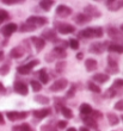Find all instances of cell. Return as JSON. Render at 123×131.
I'll return each mask as SVG.
<instances>
[{"mask_svg":"<svg viewBox=\"0 0 123 131\" xmlns=\"http://www.w3.org/2000/svg\"><path fill=\"white\" fill-rule=\"evenodd\" d=\"M54 4L55 1H53V0H42V1H40V7L44 11H49Z\"/></svg>","mask_w":123,"mask_h":131,"instance_id":"cell-30","label":"cell"},{"mask_svg":"<svg viewBox=\"0 0 123 131\" xmlns=\"http://www.w3.org/2000/svg\"><path fill=\"white\" fill-rule=\"evenodd\" d=\"M67 86H68V80L61 78V79L55 80L54 83L49 87V91L50 92H61V91H65Z\"/></svg>","mask_w":123,"mask_h":131,"instance_id":"cell-3","label":"cell"},{"mask_svg":"<svg viewBox=\"0 0 123 131\" xmlns=\"http://www.w3.org/2000/svg\"><path fill=\"white\" fill-rule=\"evenodd\" d=\"M38 78H40V82L47 85V83L49 82V75L47 74V69L42 68L41 70H40V73H38Z\"/></svg>","mask_w":123,"mask_h":131,"instance_id":"cell-27","label":"cell"},{"mask_svg":"<svg viewBox=\"0 0 123 131\" xmlns=\"http://www.w3.org/2000/svg\"><path fill=\"white\" fill-rule=\"evenodd\" d=\"M54 105L56 107V110L60 111L62 106H65V98H61V97H56L54 98Z\"/></svg>","mask_w":123,"mask_h":131,"instance_id":"cell-33","label":"cell"},{"mask_svg":"<svg viewBox=\"0 0 123 131\" xmlns=\"http://www.w3.org/2000/svg\"><path fill=\"white\" fill-rule=\"evenodd\" d=\"M78 131H90V129H87L86 126H81V128H79Z\"/></svg>","mask_w":123,"mask_h":131,"instance_id":"cell-54","label":"cell"},{"mask_svg":"<svg viewBox=\"0 0 123 131\" xmlns=\"http://www.w3.org/2000/svg\"><path fill=\"white\" fill-rule=\"evenodd\" d=\"M87 87H89V90L91 91V92H93V93H96V94H99L100 92H102V90H100V87L97 85V83H94L91 80V81H89L87 82Z\"/></svg>","mask_w":123,"mask_h":131,"instance_id":"cell-32","label":"cell"},{"mask_svg":"<svg viewBox=\"0 0 123 131\" xmlns=\"http://www.w3.org/2000/svg\"><path fill=\"white\" fill-rule=\"evenodd\" d=\"M44 59L47 60V62H54V61H55L54 56L51 55V54H48V55H45V56H44Z\"/></svg>","mask_w":123,"mask_h":131,"instance_id":"cell-50","label":"cell"},{"mask_svg":"<svg viewBox=\"0 0 123 131\" xmlns=\"http://www.w3.org/2000/svg\"><path fill=\"white\" fill-rule=\"evenodd\" d=\"M55 31H58L61 35H69L75 32V26L68 24V23H61V21H55Z\"/></svg>","mask_w":123,"mask_h":131,"instance_id":"cell-1","label":"cell"},{"mask_svg":"<svg viewBox=\"0 0 123 131\" xmlns=\"http://www.w3.org/2000/svg\"><path fill=\"white\" fill-rule=\"evenodd\" d=\"M37 29V26L34 24H30V23H23V24L19 26V31L21 32H31V31H35Z\"/></svg>","mask_w":123,"mask_h":131,"instance_id":"cell-25","label":"cell"},{"mask_svg":"<svg viewBox=\"0 0 123 131\" xmlns=\"http://www.w3.org/2000/svg\"><path fill=\"white\" fill-rule=\"evenodd\" d=\"M1 3L5 5H16V4H22L23 0H3Z\"/></svg>","mask_w":123,"mask_h":131,"instance_id":"cell-47","label":"cell"},{"mask_svg":"<svg viewBox=\"0 0 123 131\" xmlns=\"http://www.w3.org/2000/svg\"><path fill=\"white\" fill-rule=\"evenodd\" d=\"M26 23L34 24L36 26H43V25L48 24V18L47 17H42V16H31L26 19Z\"/></svg>","mask_w":123,"mask_h":131,"instance_id":"cell-7","label":"cell"},{"mask_svg":"<svg viewBox=\"0 0 123 131\" xmlns=\"http://www.w3.org/2000/svg\"><path fill=\"white\" fill-rule=\"evenodd\" d=\"M24 52H25V50L23 49V47L18 45V47H14V48L11 49L10 56L12 59H21L22 56L24 55Z\"/></svg>","mask_w":123,"mask_h":131,"instance_id":"cell-18","label":"cell"},{"mask_svg":"<svg viewBox=\"0 0 123 131\" xmlns=\"http://www.w3.org/2000/svg\"><path fill=\"white\" fill-rule=\"evenodd\" d=\"M51 55L54 56V59H59V60H62L65 59L67 56V52H66V49L61 48V47H55L50 52Z\"/></svg>","mask_w":123,"mask_h":131,"instance_id":"cell-17","label":"cell"},{"mask_svg":"<svg viewBox=\"0 0 123 131\" xmlns=\"http://www.w3.org/2000/svg\"><path fill=\"white\" fill-rule=\"evenodd\" d=\"M10 73V64H3L0 67V76H5Z\"/></svg>","mask_w":123,"mask_h":131,"instance_id":"cell-39","label":"cell"},{"mask_svg":"<svg viewBox=\"0 0 123 131\" xmlns=\"http://www.w3.org/2000/svg\"><path fill=\"white\" fill-rule=\"evenodd\" d=\"M13 90L16 93L21 94V95H27L29 93V88H27V85L21 80H16L13 83Z\"/></svg>","mask_w":123,"mask_h":131,"instance_id":"cell-6","label":"cell"},{"mask_svg":"<svg viewBox=\"0 0 123 131\" xmlns=\"http://www.w3.org/2000/svg\"><path fill=\"white\" fill-rule=\"evenodd\" d=\"M0 124H1V125L5 124V119H4V116H3V113H1V112H0Z\"/></svg>","mask_w":123,"mask_h":131,"instance_id":"cell-52","label":"cell"},{"mask_svg":"<svg viewBox=\"0 0 123 131\" xmlns=\"http://www.w3.org/2000/svg\"><path fill=\"white\" fill-rule=\"evenodd\" d=\"M109 44H108V42H104V43H99V42H94L89 47V51L92 52V54H97V55H100L103 51H104V49L108 48Z\"/></svg>","mask_w":123,"mask_h":131,"instance_id":"cell-5","label":"cell"},{"mask_svg":"<svg viewBox=\"0 0 123 131\" xmlns=\"http://www.w3.org/2000/svg\"><path fill=\"white\" fill-rule=\"evenodd\" d=\"M50 112H51L50 108H41V110L32 111V116H34V118H37L38 121H41L43 118L48 117L49 114H50Z\"/></svg>","mask_w":123,"mask_h":131,"instance_id":"cell-16","label":"cell"},{"mask_svg":"<svg viewBox=\"0 0 123 131\" xmlns=\"http://www.w3.org/2000/svg\"><path fill=\"white\" fill-rule=\"evenodd\" d=\"M105 70H106V73L105 74H108V75H109V74H118V73H120V68H112V67H106L105 68Z\"/></svg>","mask_w":123,"mask_h":131,"instance_id":"cell-45","label":"cell"},{"mask_svg":"<svg viewBox=\"0 0 123 131\" xmlns=\"http://www.w3.org/2000/svg\"><path fill=\"white\" fill-rule=\"evenodd\" d=\"M85 68L87 72H93L98 68V62L94 59H86L85 61Z\"/></svg>","mask_w":123,"mask_h":131,"instance_id":"cell-20","label":"cell"},{"mask_svg":"<svg viewBox=\"0 0 123 131\" xmlns=\"http://www.w3.org/2000/svg\"><path fill=\"white\" fill-rule=\"evenodd\" d=\"M4 59V51L3 50H0V61Z\"/></svg>","mask_w":123,"mask_h":131,"instance_id":"cell-56","label":"cell"},{"mask_svg":"<svg viewBox=\"0 0 123 131\" xmlns=\"http://www.w3.org/2000/svg\"><path fill=\"white\" fill-rule=\"evenodd\" d=\"M120 119H122V122H123V114H122V116H121V117H120Z\"/></svg>","mask_w":123,"mask_h":131,"instance_id":"cell-58","label":"cell"},{"mask_svg":"<svg viewBox=\"0 0 123 131\" xmlns=\"http://www.w3.org/2000/svg\"><path fill=\"white\" fill-rule=\"evenodd\" d=\"M108 67H112V68H118V63L117 59H115L112 55L108 56Z\"/></svg>","mask_w":123,"mask_h":131,"instance_id":"cell-36","label":"cell"},{"mask_svg":"<svg viewBox=\"0 0 123 131\" xmlns=\"http://www.w3.org/2000/svg\"><path fill=\"white\" fill-rule=\"evenodd\" d=\"M103 35H104L103 28H100V26H97V28H94V37H96V38H102Z\"/></svg>","mask_w":123,"mask_h":131,"instance_id":"cell-44","label":"cell"},{"mask_svg":"<svg viewBox=\"0 0 123 131\" xmlns=\"http://www.w3.org/2000/svg\"><path fill=\"white\" fill-rule=\"evenodd\" d=\"M10 18V14H8V12L5 10H0V20L4 21V20H7Z\"/></svg>","mask_w":123,"mask_h":131,"instance_id":"cell-46","label":"cell"},{"mask_svg":"<svg viewBox=\"0 0 123 131\" xmlns=\"http://www.w3.org/2000/svg\"><path fill=\"white\" fill-rule=\"evenodd\" d=\"M60 112H61L62 116H63L65 118H67V119H71V118H73V112H72V110H71L69 107L62 106L61 108H60Z\"/></svg>","mask_w":123,"mask_h":131,"instance_id":"cell-31","label":"cell"},{"mask_svg":"<svg viewBox=\"0 0 123 131\" xmlns=\"http://www.w3.org/2000/svg\"><path fill=\"white\" fill-rule=\"evenodd\" d=\"M18 30V26L16 23H8V24L4 25L3 28H1V30H0V32H1V35H3L4 37H10L11 35L13 34V32H16Z\"/></svg>","mask_w":123,"mask_h":131,"instance_id":"cell-8","label":"cell"},{"mask_svg":"<svg viewBox=\"0 0 123 131\" xmlns=\"http://www.w3.org/2000/svg\"><path fill=\"white\" fill-rule=\"evenodd\" d=\"M75 92H77V86H75L74 83H73V85H71L69 90L67 91V93H66V98H67V99H71V98H73L75 95Z\"/></svg>","mask_w":123,"mask_h":131,"instance_id":"cell-37","label":"cell"},{"mask_svg":"<svg viewBox=\"0 0 123 131\" xmlns=\"http://www.w3.org/2000/svg\"><path fill=\"white\" fill-rule=\"evenodd\" d=\"M29 116L27 111H22V112H17V111H8L6 112V117L10 122H17V121H22Z\"/></svg>","mask_w":123,"mask_h":131,"instance_id":"cell-4","label":"cell"},{"mask_svg":"<svg viewBox=\"0 0 123 131\" xmlns=\"http://www.w3.org/2000/svg\"><path fill=\"white\" fill-rule=\"evenodd\" d=\"M82 59H84V52L82 51L78 52V54H77V60H82Z\"/></svg>","mask_w":123,"mask_h":131,"instance_id":"cell-51","label":"cell"},{"mask_svg":"<svg viewBox=\"0 0 123 131\" xmlns=\"http://www.w3.org/2000/svg\"><path fill=\"white\" fill-rule=\"evenodd\" d=\"M106 49H108L109 52H112V54H123V45L116 44V43L109 44V47Z\"/></svg>","mask_w":123,"mask_h":131,"instance_id":"cell-24","label":"cell"},{"mask_svg":"<svg viewBox=\"0 0 123 131\" xmlns=\"http://www.w3.org/2000/svg\"><path fill=\"white\" fill-rule=\"evenodd\" d=\"M41 38H43L44 41H50V42H54L58 36H56V31L55 29H45L43 30L41 34Z\"/></svg>","mask_w":123,"mask_h":131,"instance_id":"cell-12","label":"cell"},{"mask_svg":"<svg viewBox=\"0 0 123 131\" xmlns=\"http://www.w3.org/2000/svg\"><path fill=\"white\" fill-rule=\"evenodd\" d=\"M106 7L109 11L117 12L121 8H123V1L122 0H112V1H106Z\"/></svg>","mask_w":123,"mask_h":131,"instance_id":"cell-13","label":"cell"},{"mask_svg":"<svg viewBox=\"0 0 123 131\" xmlns=\"http://www.w3.org/2000/svg\"><path fill=\"white\" fill-rule=\"evenodd\" d=\"M32 68H31L30 66L27 64H23V66H19L17 68V73L18 74H21V75H27V74H30Z\"/></svg>","mask_w":123,"mask_h":131,"instance_id":"cell-29","label":"cell"},{"mask_svg":"<svg viewBox=\"0 0 123 131\" xmlns=\"http://www.w3.org/2000/svg\"><path fill=\"white\" fill-rule=\"evenodd\" d=\"M1 23H3V21H1V20H0V24H1Z\"/></svg>","mask_w":123,"mask_h":131,"instance_id":"cell-59","label":"cell"},{"mask_svg":"<svg viewBox=\"0 0 123 131\" xmlns=\"http://www.w3.org/2000/svg\"><path fill=\"white\" fill-rule=\"evenodd\" d=\"M120 30H121V32H123V23H122V25H121V28H120Z\"/></svg>","mask_w":123,"mask_h":131,"instance_id":"cell-57","label":"cell"},{"mask_svg":"<svg viewBox=\"0 0 123 131\" xmlns=\"http://www.w3.org/2000/svg\"><path fill=\"white\" fill-rule=\"evenodd\" d=\"M74 20L75 23L78 25H84V24H87V23H90V21L92 20V18H90L87 14L85 13H77L74 17Z\"/></svg>","mask_w":123,"mask_h":131,"instance_id":"cell-15","label":"cell"},{"mask_svg":"<svg viewBox=\"0 0 123 131\" xmlns=\"http://www.w3.org/2000/svg\"><path fill=\"white\" fill-rule=\"evenodd\" d=\"M106 119L109 122V124L113 125V126L120 123V117H118L116 113H113V112H108V113H106Z\"/></svg>","mask_w":123,"mask_h":131,"instance_id":"cell-23","label":"cell"},{"mask_svg":"<svg viewBox=\"0 0 123 131\" xmlns=\"http://www.w3.org/2000/svg\"><path fill=\"white\" fill-rule=\"evenodd\" d=\"M91 118H93L94 121H97V119H102L103 113L102 112H99V111H97V110H92V112H91Z\"/></svg>","mask_w":123,"mask_h":131,"instance_id":"cell-41","label":"cell"},{"mask_svg":"<svg viewBox=\"0 0 123 131\" xmlns=\"http://www.w3.org/2000/svg\"><path fill=\"white\" fill-rule=\"evenodd\" d=\"M34 100L36 101L37 104H41V105H48L50 103V99L45 95H42V94H37L34 97Z\"/></svg>","mask_w":123,"mask_h":131,"instance_id":"cell-28","label":"cell"},{"mask_svg":"<svg viewBox=\"0 0 123 131\" xmlns=\"http://www.w3.org/2000/svg\"><path fill=\"white\" fill-rule=\"evenodd\" d=\"M82 13L87 14L90 18H98L102 16V13H100V11L97 8V6H94V5H87V6L84 7V12Z\"/></svg>","mask_w":123,"mask_h":131,"instance_id":"cell-10","label":"cell"},{"mask_svg":"<svg viewBox=\"0 0 123 131\" xmlns=\"http://www.w3.org/2000/svg\"><path fill=\"white\" fill-rule=\"evenodd\" d=\"M56 16L60 18H67L69 17L71 14L73 13V10L69 6H66V5H59L56 7Z\"/></svg>","mask_w":123,"mask_h":131,"instance_id":"cell-9","label":"cell"},{"mask_svg":"<svg viewBox=\"0 0 123 131\" xmlns=\"http://www.w3.org/2000/svg\"><path fill=\"white\" fill-rule=\"evenodd\" d=\"M113 90H117V88H122L123 87V79H115L112 82V86H111Z\"/></svg>","mask_w":123,"mask_h":131,"instance_id":"cell-40","label":"cell"},{"mask_svg":"<svg viewBox=\"0 0 123 131\" xmlns=\"http://www.w3.org/2000/svg\"><path fill=\"white\" fill-rule=\"evenodd\" d=\"M79 111H80V114H81L82 117H87V116L91 114V112H92V106L87 103H84L80 105Z\"/></svg>","mask_w":123,"mask_h":131,"instance_id":"cell-22","label":"cell"},{"mask_svg":"<svg viewBox=\"0 0 123 131\" xmlns=\"http://www.w3.org/2000/svg\"><path fill=\"white\" fill-rule=\"evenodd\" d=\"M67 125H68V122L67 121H60V122H58L56 128L58 129H65V128H67Z\"/></svg>","mask_w":123,"mask_h":131,"instance_id":"cell-48","label":"cell"},{"mask_svg":"<svg viewBox=\"0 0 123 131\" xmlns=\"http://www.w3.org/2000/svg\"><path fill=\"white\" fill-rule=\"evenodd\" d=\"M66 131H78V130L73 126V128H67V129H66Z\"/></svg>","mask_w":123,"mask_h":131,"instance_id":"cell-55","label":"cell"},{"mask_svg":"<svg viewBox=\"0 0 123 131\" xmlns=\"http://www.w3.org/2000/svg\"><path fill=\"white\" fill-rule=\"evenodd\" d=\"M82 122H84V124H85V126L87 129H90V128H93L94 130H97L98 129V123H97V121H94L93 118H91V117H82Z\"/></svg>","mask_w":123,"mask_h":131,"instance_id":"cell-21","label":"cell"},{"mask_svg":"<svg viewBox=\"0 0 123 131\" xmlns=\"http://www.w3.org/2000/svg\"><path fill=\"white\" fill-rule=\"evenodd\" d=\"M31 43H32V45H34V48L36 49V51L40 52L43 50V48L45 47V41L43 39V38L41 37H37V36H32V37L30 38Z\"/></svg>","mask_w":123,"mask_h":131,"instance_id":"cell-11","label":"cell"},{"mask_svg":"<svg viewBox=\"0 0 123 131\" xmlns=\"http://www.w3.org/2000/svg\"><path fill=\"white\" fill-rule=\"evenodd\" d=\"M115 95H116V90H113L112 87H110L109 90L104 93V97L105 98H112V97H115Z\"/></svg>","mask_w":123,"mask_h":131,"instance_id":"cell-43","label":"cell"},{"mask_svg":"<svg viewBox=\"0 0 123 131\" xmlns=\"http://www.w3.org/2000/svg\"><path fill=\"white\" fill-rule=\"evenodd\" d=\"M41 131H59V129L50 124H45V125H42L41 126Z\"/></svg>","mask_w":123,"mask_h":131,"instance_id":"cell-42","label":"cell"},{"mask_svg":"<svg viewBox=\"0 0 123 131\" xmlns=\"http://www.w3.org/2000/svg\"><path fill=\"white\" fill-rule=\"evenodd\" d=\"M31 88H32V91H34L35 93L36 92H40V91L42 90V83L40 82V81H37V80H31Z\"/></svg>","mask_w":123,"mask_h":131,"instance_id":"cell-34","label":"cell"},{"mask_svg":"<svg viewBox=\"0 0 123 131\" xmlns=\"http://www.w3.org/2000/svg\"><path fill=\"white\" fill-rule=\"evenodd\" d=\"M79 37L80 38H93L94 37V28H86L81 31H79Z\"/></svg>","mask_w":123,"mask_h":131,"instance_id":"cell-19","label":"cell"},{"mask_svg":"<svg viewBox=\"0 0 123 131\" xmlns=\"http://www.w3.org/2000/svg\"><path fill=\"white\" fill-rule=\"evenodd\" d=\"M68 45L71 47V49H73V50H78L80 44H79V41L77 38H71L68 41Z\"/></svg>","mask_w":123,"mask_h":131,"instance_id":"cell-38","label":"cell"},{"mask_svg":"<svg viewBox=\"0 0 123 131\" xmlns=\"http://www.w3.org/2000/svg\"><path fill=\"white\" fill-rule=\"evenodd\" d=\"M113 108L117 111H123V100H118V101L115 104Z\"/></svg>","mask_w":123,"mask_h":131,"instance_id":"cell-49","label":"cell"},{"mask_svg":"<svg viewBox=\"0 0 123 131\" xmlns=\"http://www.w3.org/2000/svg\"><path fill=\"white\" fill-rule=\"evenodd\" d=\"M0 92H1V93H5V87H4V85L1 82H0Z\"/></svg>","mask_w":123,"mask_h":131,"instance_id":"cell-53","label":"cell"},{"mask_svg":"<svg viewBox=\"0 0 123 131\" xmlns=\"http://www.w3.org/2000/svg\"><path fill=\"white\" fill-rule=\"evenodd\" d=\"M91 80H92L94 83H100V85H103V83H106L109 81L110 76L108 75V74H105V73H97V74H94V75L92 76Z\"/></svg>","mask_w":123,"mask_h":131,"instance_id":"cell-14","label":"cell"},{"mask_svg":"<svg viewBox=\"0 0 123 131\" xmlns=\"http://www.w3.org/2000/svg\"><path fill=\"white\" fill-rule=\"evenodd\" d=\"M96 131H98V130H96Z\"/></svg>","mask_w":123,"mask_h":131,"instance_id":"cell-60","label":"cell"},{"mask_svg":"<svg viewBox=\"0 0 123 131\" xmlns=\"http://www.w3.org/2000/svg\"><path fill=\"white\" fill-rule=\"evenodd\" d=\"M66 68V61H58L56 64H55V70L59 73V74H62L63 70Z\"/></svg>","mask_w":123,"mask_h":131,"instance_id":"cell-35","label":"cell"},{"mask_svg":"<svg viewBox=\"0 0 123 131\" xmlns=\"http://www.w3.org/2000/svg\"><path fill=\"white\" fill-rule=\"evenodd\" d=\"M12 131H35V130L31 128V125L29 123H23L21 125L12 126Z\"/></svg>","mask_w":123,"mask_h":131,"instance_id":"cell-26","label":"cell"},{"mask_svg":"<svg viewBox=\"0 0 123 131\" xmlns=\"http://www.w3.org/2000/svg\"><path fill=\"white\" fill-rule=\"evenodd\" d=\"M106 32L109 35V37L111 38L116 44H120V42H122L121 45H123V32H121V30H118V29L115 28V26H109Z\"/></svg>","mask_w":123,"mask_h":131,"instance_id":"cell-2","label":"cell"}]
</instances>
